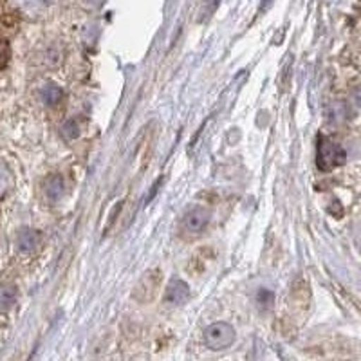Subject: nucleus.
Returning a JSON list of instances; mask_svg holds the SVG:
<instances>
[{
	"label": "nucleus",
	"instance_id": "obj_7",
	"mask_svg": "<svg viewBox=\"0 0 361 361\" xmlns=\"http://www.w3.org/2000/svg\"><path fill=\"white\" fill-rule=\"evenodd\" d=\"M40 96H42V99L47 103V105H56V103L62 99L63 92H62V89H60V87L49 83V85H45L44 89H42Z\"/></svg>",
	"mask_w": 361,
	"mask_h": 361
},
{
	"label": "nucleus",
	"instance_id": "obj_1",
	"mask_svg": "<svg viewBox=\"0 0 361 361\" xmlns=\"http://www.w3.org/2000/svg\"><path fill=\"white\" fill-rule=\"evenodd\" d=\"M347 159V152L343 150V147L338 143H334L333 140L329 137H320L318 140V152H316V163H318V169L322 172H329V170L341 166Z\"/></svg>",
	"mask_w": 361,
	"mask_h": 361
},
{
	"label": "nucleus",
	"instance_id": "obj_5",
	"mask_svg": "<svg viewBox=\"0 0 361 361\" xmlns=\"http://www.w3.org/2000/svg\"><path fill=\"white\" fill-rule=\"evenodd\" d=\"M38 243H40V235L33 230H22L17 237L18 250L25 251V253L33 251L38 246Z\"/></svg>",
	"mask_w": 361,
	"mask_h": 361
},
{
	"label": "nucleus",
	"instance_id": "obj_9",
	"mask_svg": "<svg viewBox=\"0 0 361 361\" xmlns=\"http://www.w3.org/2000/svg\"><path fill=\"white\" fill-rule=\"evenodd\" d=\"M13 302H15V291H13V288H8L0 293V305L2 307H9Z\"/></svg>",
	"mask_w": 361,
	"mask_h": 361
},
{
	"label": "nucleus",
	"instance_id": "obj_6",
	"mask_svg": "<svg viewBox=\"0 0 361 361\" xmlns=\"http://www.w3.org/2000/svg\"><path fill=\"white\" fill-rule=\"evenodd\" d=\"M63 193V179L58 173L51 176L49 179L45 180V195L51 201H58V199L62 197Z\"/></svg>",
	"mask_w": 361,
	"mask_h": 361
},
{
	"label": "nucleus",
	"instance_id": "obj_8",
	"mask_svg": "<svg viewBox=\"0 0 361 361\" xmlns=\"http://www.w3.org/2000/svg\"><path fill=\"white\" fill-rule=\"evenodd\" d=\"M11 186H13L11 173H9V170L6 169L4 163H0V199L8 195V192L11 190Z\"/></svg>",
	"mask_w": 361,
	"mask_h": 361
},
{
	"label": "nucleus",
	"instance_id": "obj_12",
	"mask_svg": "<svg viewBox=\"0 0 361 361\" xmlns=\"http://www.w3.org/2000/svg\"><path fill=\"white\" fill-rule=\"evenodd\" d=\"M206 4H208V8H206V9H204V13H202V20H204V18H208L209 15H212V13H214L215 9H217L219 0H208V2H206Z\"/></svg>",
	"mask_w": 361,
	"mask_h": 361
},
{
	"label": "nucleus",
	"instance_id": "obj_10",
	"mask_svg": "<svg viewBox=\"0 0 361 361\" xmlns=\"http://www.w3.org/2000/svg\"><path fill=\"white\" fill-rule=\"evenodd\" d=\"M8 56H9L8 44H6V42L0 38V69L6 66V62H8Z\"/></svg>",
	"mask_w": 361,
	"mask_h": 361
},
{
	"label": "nucleus",
	"instance_id": "obj_2",
	"mask_svg": "<svg viewBox=\"0 0 361 361\" xmlns=\"http://www.w3.org/2000/svg\"><path fill=\"white\" fill-rule=\"evenodd\" d=\"M204 341L212 350L228 349L235 341V329L226 322H215L206 327Z\"/></svg>",
	"mask_w": 361,
	"mask_h": 361
},
{
	"label": "nucleus",
	"instance_id": "obj_11",
	"mask_svg": "<svg viewBox=\"0 0 361 361\" xmlns=\"http://www.w3.org/2000/svg\"><path fill=\"white\" fill-rule=\"evenodd\" d=\"M259 304L266 305V307L273 304V293L267 291V289H262V291L259 293Z\"/></svg>",
	"mask_w": 361,
	"mask_h": 361
},
{
	"label": "nucleus",
	"instance_id": "obj_13",
	"mask_svg": "<svg viewBox=\"0 0 361 361\" xmlns=\"http://www.w3.org/2000/svg\"><path fill=\"white\" fill-rule=\"evenodd\" d=\"M354 243H356V246L361 250V222L356 224V228H354Z\"/></svg>",
	"mask_w": 361,
	"mask_h": 361
},
{
	"label": "nucleus",
	"instance_id": "obj_4",
	"mask_svg": "<svg viewBox=\"0 0 361 361\" xmlns=\"http://www.w3.org/2000/svg\"><path fill=\"white\" fill-rule=\"evenodd\" d=\"M188 298L190 288L188 283H185L183 280H173L164 293V302L169 305H183L188 302Z\"/></svg>",
	"mask_w": 361,
	"mask_h": 361
},
{
	"label": "nucleus",
	"instance_id": "obj_3",
	"mask_svg": "<svg viewBox=\"0 0 361 361\" xmlns=\"http://www.w3.org/2000/svg\"><path fill=\"white\" fill-rule=\"evenodd\" d=\"M209 222V212L201 206H195V208L188 209L183 217V230L188 231V233L197 235L201 231H204V228Z\"/></svg>",
	"mask_w": 361,
	"mask_h": 361
}]
</instances>
